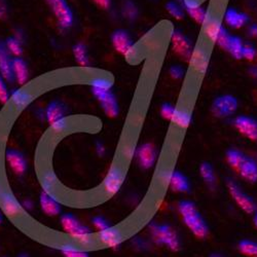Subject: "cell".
I'll return each instance as SVG.
<instances>
[{"label": "cell", "mask_w": 257, "mask_h": 257, "mask_svg": "<svg viewBox=\"0 0 257 257\" xmlns=\"http://www.w3.org/2000/svg\"><path fill=\"white\" fill-rule=\"evenodd\" d=\"M178 210L184 224L197 238L204 239L207 237L209 233L208 225L195 203L181 201L178 204Z\"/></svg>", "instance_id": "1"}, {"label": "cell", "mask_w": 257, "mask_h": 257, "mask_svg": "<svg viewBox=\"0 0 257 257\" xmlns=\"http://www.w3.org/2000/svg\"><path fill=\"white\" fill-rule=\"evenodd\" d=\"M148 228L151 230L153 239L157 244L165 245L172 251H179L181 249L179 235L170 225L152 222L149 223Z\"/></svg>", "instance_id": "2"}, {"label": "cell", "mask_w": 257, "mask_h": 257, "mask_svg": "<svg viewBox=\"0 0 257 257\" xmlns=\"http://www.w3.org/2000/svg\"><path fill=\"white\" fill-rule=\"evenodd\" d=\"M61 225L64 231L82 242L89 241L92 235V230L88 226L81 224L79 220L70 213L63 214L61 216Z\"/></svg>", "instance_id": "3"}, {"label": "cell", "mask_w": 257, "mask_h": 257, "mask_svg": "<svg viewBox=\"0 0 257 257\" xmlns=\"http://www.w3.org/2000/svg\"><path fill=\"white\" fill-rule=\"evenodd\" d=\"M91 88L93 95L100 102L105 114L111 118L116 117L119 112V107L114 94L111 92V89H101L95 87Z\"/></svg>", "instance_id": "4"}, {"label": "cell", "mask_w": 257, "mask_h": 257, "mask_svg": "<svg viewBox=\"0 0 257 257\" xmlns=\"http://www.w3.org/2000/svg\"><path fill=\"white\" fill-rule=\"evenodd\" d=\"M227 188L231 198L244 212H246L247 214H254L257 211V205L255 201L246 194L237 182L228 179Z\"/></svg>", "instance_id": "5"}, {"label": "cell", "mask_w": 257, "mask_h": 257, "mask_svg": "<svg viewBox=\"0 0 257 257\" xmlns=\"http://www.w3.org/2000/svg\"><path fill=\"white\" fill-rule=\"evenodd\" d=\"M238 99L231 95H222L213 101L211 112L218 118H224L232 115L238 109Z\"/></svg>", "instance_id": "6"}, {"label": "cell", "mask_w": 257, "mask_h": 257, "mask_svg": "<svg viewBox=\"0 0 257 257\" xmlns=\"http://www.w3.org/2000/svg\"><path fill=\"white\" fill-rule=\"evenodd\" d=\"M53 11L58 24L62 29H69L73 25V13L66 0H46Z\"/></svg>", "instance_id": "7"}, {"label": "cell", "mask_w": 257, "mask_h": 257, "mask_svg": "<svg viewBox=\"0 0 257 257\" xmlns=\"http://www.w3.org/2000/svg\"><path fill=\"white\" fill-rule=\"evenodd\" d=\"M171 42H172L173 51L183 60L189 62L192 51H194L191 40L185 34H183L182 31L176 29L171 35Z\"/></svg>", "instance_id": "8"}, {"label": "cell", "mask_w": 257, "mask_h": 257, "mask_svg": "<svg viewBox=\"0 0 257 257\" xmlns=\"http://www.w3.org/2000/svg\"><path fill=\"white\" fill-rule=\"evenodd\" d=\"M66 110V106L61 101L56 100L48 105L46 109V116L49 123L55 130H61L63 126H65Z\"/></svg>", "instance_id": "9"}, {"label": "cell", "mask_w": 257, "mask_h": 257, "mask_svg": "<svg viewBox=\"0 0 257 257\" xmlns=\"http://www.w3.org/2000/svg\"><path fill=\"white\" fill-rule=\"evenodd\" d=\"M111 41L114 50L120 55L130 56L134 50V41L125 30H115L111 35Z\"/></svg>", "instance_id": "10"}, {"label": "cell", "mask_w": 257, "mask_h": 257, "mask_svg": "<svg viewBox=\"0 0 257 257\" xmlns=\"http://www.w3.org/2000/svg\"><path fill=\"white\" fill-rule=\"evenodd\" d=\"M124 179V173L119 167L112 166L104 179V190L109 195H114L120 189Z\"/></svg>", "instance_id": "11"}, {"label": "cell", "mask_w": 257, "mask_h": 257, "mask_svg": "<svg viewBox=\"0 0 257 257\" xmlns=\"http://www.w3.org/2000/svg\"><path fill=\"white\" fill-rule=\"evenodd\" d=\"M136 158L139 166L142 169H151L157 162V149L152 143H144L138 147L136 152Z\"/></svg>", "instance_id": "12"}, {"label": "cell", "mask_w": 257, "mask_h": 257, "mask_svg": "<svg viewBox=\"0 0 257 257\" xmlns=\"http://www.w3.org/2000/svg\"><path fill=\"white\" fill-rule=\"evenodd\" d=\"M235 128L245 137L257 142V120L246 115H239L234 118Z\"/></svg>", "instance_id": "13"}, {"label": "cell", "mask_w": 257, "mask_h": 257, "mask_svg": "<svg viewBox=\"0 0 257 257\" xmlns=\"http://www.w3.org/2000/svg\"><path fill=\"white\" fill-rule=\"evenodd\" d=\"M209 53L202 46H197L192 51L189 63L198 73L205 74L209 66Z\"/></svg>", "instance_id": "14"}, {"label": "cell", "mask_w": 257, "mask_h": 257, "mask_svg": "<svg viewBox=\"0 0 257 257\" xmlns=\"http://www.w3.org/2000/svg\"><path fill=\"white\" fill-rule=\"evenodd\" d=\"M0 74L9 82H13L15 80L13 59L11 58V53L4 41H0Z\"/></svg>", "instance_id": "15"}, {"label": "cell", "mask_w": 257, "mask_h": 257, "mask_svg": "<svg viewBox=\"0 0 257 257\" xmlns=\"http://www.w3.org/2000/svg\"><path fill=\"white\" fill-rule=\"evenodd\" d=\"M7 162L16 175H23L26 172L27 162L22 153L15 149H9L6 154Z\"/></svg>", "instance_id": "16"}, {"label": "cell", "mask_w": 257, "mask_h": 257, "mask_svg": "<svg viewBox=\"0 0 257 257\" xmlns=\"http://www.w3.org/2000/svg\"><path fill=\"white\" fill-rule=\"evenodd\" d=\"M203 26H204V32L206 37L211 42H214V44H216L219 35L225 29L221 23V21L217 17H214L211 15L208 17L207 21Z\"/></svg>", "instance_id": "17"}, {"label": "cell", "mask_w": 257, "mask_h": 257, "mask_svg": "<svg viewBox=\"0 0 257 257\" xmlns=\"http://www.w3.org/2000/svg\"><path fill=\"white\" fill-rule=\"evenodd\" d=\"M224 21L226 25H228L230 28L239 29L244 27L249 22L250 18L245 13L238 12L233 8H228L224 14Z\"/></svg>", "instance_id": "18"}, {"label": "cell", "mask_w": 257, "mask_h": 257, "mask_svg": "<svg viewBox=\"0 0 257 257\" xmlns=\"http://www.w3.org/2000/svg\"><path fill=\"white\" fill-rule=\"evenodd\" d=\"M99 240L110 248L118 247L122 242V234L116 227H108L105 230L99 231Z\"/></svg>", "instance_id": "19"}, {"label": "cell", "mask_w": 257, "mask_h": 257, "mask_svg": "<svg viewBox=\"0 0 257 257\" xmlns=\"http://www.w3.org/2000/svg\"><path fill=\"white\" fill-rule=\"evenodd\" d=\"M0 208L9 217L17 216L21 211V205L19 202L10 194V192H2L0 194Z\"/></svg>", "instance_id": "20"}, {"label": "cell", "mask_w": 257, "mask_h": 257, "mask_svg": "<svg viewBox=\"0 0 257 257\" xmlns=\"http://www.w3.org/2000/svg\"><path fill=\"white\" fill-rule=\"evenodd\" d=\"M39 204L41 210L48 216H57L61 212V205L48 192H41L39 197Z\"/></svg>", "instance_id": "21"}, {"label": "cell", "mask_w": 257, "mask_h": 257, "mask_svg": "<svg viewBox=\"0 0 257 257\" xmlns=\"http://www.w3.org/2000/svg\"><path fill=\"white\" fill-rule=\"evenodd\" d=\"M238 170L240 175L246 181L250 183H255L257 181V163L253 159L246 157Z\"/></svg>", "instance_id": "22"}, {"label": "cell", "mask_w": 257, "mask_h": 257, "mask_svg": "<svg viewBox=\"0 0 257 257\" xmlns=\"http://www.w3.org/2000/svg\"><path fill=\"white\" fill-rule=\"evenodd\" d=\"M13 70L15 79L19 82V84L24 85L29 78V71L26 62L20 57H16L13 59Z\"/></svg>", "instance_id": "23"}, {"label": "cell", "mask_w": 257, "mask_h": 257, "mask_svg": "<svg viewBox=\"0 0 257 257\" xmlns=\"http://www.w3.org/2000/svg\"><path fill=\"white\" fill-rule=\"evenodd\" d=\"M170 188L175 192H188L190 184L185 175L179 171H174L170 177Z\"/></svg>", "instance_id": "24"}, {"label": "cell", "mask_w": 257, "mask_h": 257, "mask_svg": "<svg viewBox=\"0 0 257 257\" xmlns=\"http://www.w3.org/2000/svg\"><path fill=\"white\" fill-rule=\"evenodd\" d=\"M11 98L16 106V108L19 110H22L32 102L33 96L28 92L23 89H19V90H14L11 93Z\"/></svg>", "instance_id": "25"}, {"label": "cell", "mask_w": 257, "mask_h": 257, "mask_svg": "<svg viewBox=\"0 0 257 257\" xmlns=\"http://www.w3.org/2000/svg\"><path fill=\"white\" fill-rule=\"evenodd\" d=\"M243 48H244L243 40L239 36L230 35L225 51L228 52L233 58L239 60V59H243V56H242Z\"/></svg>", "instance_id": "26"}, {"label": "cell", "mask_w": 257, "mask_h": 257, "mask_svg": "<svg viewBox=\"0 0 257 257\" xmlns=\"http://www.w3.org/2000/svg\"><path fill=\"white\" fill-rule=\"evenodd\" d=\"M72 51H73L75 61L77 62V64H79L80 66L87 67L90 65L88 50H87V47H85L83 44L74 45L72 48Z\"/></svg>", "instance_id": "27"}, {"label": "cell", "mask_w": 257, "mask_h": 257, "mask_svg": "<svg viewBox=\"0 0 257 257\" xmlns=\"http://www.w3.org/2000/svg\"><path fill=\"white\" fill-rule=\"evenodd\" d=\"M200 174L208 186L214 187L216 182V177H215V172H214V169L211 166V164L206 162L203 163L200 166Z\"/></svg>", "instance_id": "28"}, {"label": "cell", "mask_w": 257, "mask_h": 257, "mask_svg": "<svg viewBox=\"0 0 257 257\" xmlns=\"http://www.w3.org/2000/svg\"><path fill=\"white\" fill-rule=\"evenodd\" d=\"M225 157H226V161L229 164V166L238 170L240 168V166L242 165V163L245 161L247 156H245L242 152L238 151V149L230 148L226 152Z\"/></svg>", "instance_id": "29"}, {"label": "cell", "mask_w": 257, "mask_h": 257, "mask_svg": "<svg viewBox=\"0 0 257 257\" xmlns=\"http://www.w3.org/2000/svg\"><path fill=\"white\" fill-rule=\"evenodd\" d=\"M121 12L122 16L128 21V22H134L139 16V10L132 0H124L121 8Z\"/></svg>", "instance_id": "30"}, {"label": "cell", "mask_w": 257, "mask_h": 257, "mask_svg": "<svg viewBox=\"0 0 257 257\" xmlns=\"http://www.w3.org/2000/svg\"><path fill=\"white\" fill-rule=\"evenodd\" d=\"M191 120H192L191 113H189L184 109L176 108L172 121H174L176 124H178L181 127H187L191 123Z\"/></svg>", "instance_id": "31"}, {"label": "cell", "mask_w": 257, "mask_h": 257, "mask_svg": "<svg viewBox=\"0 0 257 257\" xmlns=\"http://www.w3.org/2000/svg\"><path fill=\"white\" fill-rule=\"evenodd\" d=\"M6 46L9 50V52L14 55L15 57H21L23 54V48H22V41L17 36L9 37L6 41Z\"/></svg>", "instance_id": "32"}, {"label": "cell", "mask_w": 257, "mask_h": 257, "mask_svg": "<svg viewBox=\"0 0 257 257\" xmlns=\"http://www.w3.org/2000/svg\"><path fill=\"white\" fill-rule=\"evenodd\" d=\"M239 251L245 256L257 257V243L250 240H243L239 243Z\"/></svg>", "instance_id": "33"}, {"label": "cell", "mask_w": 257, "mask_h": 257, "mask_svg": "<svg viewBox=\"0 0 257 257\" xmlns=\"http://www.w3.org/2000/svg\"><path fill=\"white\" fill-rule=\"evenodd\" d=\"M186 12L192 19L196 21L197 23L202 24V25L205 24L208 17L210 16V14L207 12V10H205L203 7H200V8L194 9V10H189Z\"/></svg>", "instance_id": "34"}, {"label": "cell", "mask_w": 257, "mask_h": 257, "mask_svg": "<svg viewBox=\"0 0 257 257\" xmlns=\"http://www.w3.org/2000/svg\"><path fill=\"white\" fill-rule=\"evenodd\" d=\"M61 252L64 257H90L87 251L78 250L71 245H64L61 248Z\"/></svg>", "instance_id": "35"}, {"label": "cell", "mask_w": 257, "mask_h": 257, "mask_svg": "<svg viewBox=\"0 0 257 257\" xmlns=\"http://www.w3.org/2000/svg\"><path fill=\"white\" fill-rule=\"evenodd\" d=\"M183 7L179 5L176 2H169L166 5L167 11L170 13V15L176 20H182L184 18V11L182 9Z\"/></svg>", "instance_id": "36"}, {"label": "cell", "mask_w": 257, "mask_h": 257, "mask_svg": "<svg viewBox=\"0 0 257 257\" xmlns=\"http://www.w3.org/2000/svg\"><path fill=\"white\" fill-rule=\"evenodd\" d=\"M90 84H91V87H95V88L111 89L113 82L106 77H95L91 80Z\"/></svg>", "instance_id": "37"}, {"label": "cell", "mask_w": 257, "mask_h": 257, "mask_svg": "<svg viewBox=\"0 0 257 257\" xmlns=\"http://www.w3.org/2000/svg\"><path fill=\"white\" fill-rule=\"evenodd\" d=\"M175 110H176V107L174 105L170 104V103H164L161 107V114L164 118L172 120Z\"/></svg>", "instance_id": "38"}, {"label": "cell", "mask_w": 257, "mask_h": 257, "mask_svg": "<svg viewBox=\"0 0 257 257\" xmlns=\"http://www.w3.org/2000/svg\"><path fill=\"white\" fill-rule=\"evenodd\" d=\"M5 80L6 79L3 76H0V102H2L3 104L8 103L10 101V97H11Z\"/></svg>", "instance_id": "39"}, {"label": "cell", "mask_w": 257, "mask_h": 257, "mask_svg": "<svg viewBox=\"0 0 257 257\" xmlns=\"http://www.w3.org/2000/svg\"><path fill=\"white\" fill-rule=\"evenodd\" d=\"M92 222H93L94 227H95L98 231H102V230H105L106 228L110 227L109 222L107 221V220H106L104 217H102V216H96V217H94L93 220H92Z\"/></svg>", "instance_id": "40"}, {"label": "cell", "mask_w": 257, "mask_h": 257, "mask_svg": "<svg viewBox=\"0 0 257 257\" xmlns=\"http://www.w3.org/2000/svg\"><path fill=\"white\" fill-rule=\"evenodd\" d=\"M257 55V52H256V49L254 46L250 45V44H246L244 45V48H243V53H242V56L244 59L246 60H249V61H252L255 59Z\"/></svg>", "instance_id": "41"}, {"label": "cell", "mask_w": 257, "mask_h": 257, "mask_svg": "<svg viewBox=\"0 0 257 257\" xmlns=\"http://www.w3.org/2000/svg\"><path fill=\"white\" fill-rule=\"evenodd\" d=\"M169 72H170L171 76H172L175 79H181L182 77H184V74H185V70L179 65L171 66Z\"/></svg>", "instance_id": "42"}, {"label": "cell", "mask_w": 257, "mask_h": 257, "mask_svg": "<svg viewBox=\"0 0 257 257\" xmlns=\"http://www.w3.org/2000/svg\"><path fill=\"white\" fill-rule=\"evenodd\" d=\"M94 3L103 10H108L111 7V0H94Z\"/></svg>", "instance_id": "43"}, {"label": "cell", "mask_w": 257, "mask_h": 257, "mask_svg": "<svg viewBox=\"0 0 257 257\" xmlns=\"http://www.w3.org/2000/svg\"><path fill=\"white\" fill-rule=\"evenodd\" d=\"M248 35L251 37H257V24H252L249 26Z\"/></svg>", "instance_id": "44"}, {"label": "cell", "mask_w": 257, "mask_h": 257, "mask_svg": "<svg viewBox=\"0 0 257 257\" xmlns=\"http://www.w3.org/2000/svg\"><path fill=\"white\" fill-rule=\"evenodd\" d=\"M7 15V6L4 0H0V19L5 18Z\"/></svg>", "instance_id": "45"}, {"label": "cell", "mask_w": 257, "mask_h": 257, "mask_svg": "<svg viewBox=\"0 0 257 257\" xmlns=\"http://www.w3.org/2000/svg\"><path fill=\"white\" fill-rule=\"evenodd\" d=\"M250 73H251V75H253V76H255V77H257V67H252V68H250Z\"/></svg>", "instance_id": "46"}, {"label": "cell", "mask_w": 257, "mask_h": 257, "mask_svg": "<svg viewBox=\"0 0 257 257\" xmlns=\"http://www.w3.org/2000/svg\"><path fill=\"white\" fill-rule=\"evenodd\" d=\"M253 223H254L255 227L257 228V211L254 213V216H253Z\"/></svg>", "instance_id": "47"}, {"label": "cell", "mask_w": 257, "mask_h": 257, "mask_svg": "<svg viewBox=\"0 0 257 257\" xmlns=\"http://www.w3.org/2000/svg\"><path fill=\"white\" fill-rule=\"evenodd\" d=\"M210 257H222V256L219 255V254H211Z\"/></svg>", "instance_id": "48"}, {"label": "cell", "mask_w": 257, "mask_h": 257, "mask_svg": "<svg viewBox=\"0 0 257 257\" xmlns=\"http://www.w3.org/2000/svg\"><path fill=\"white\" fill-rule=\"evenodd\" d=\"M3 222V214H2V210H0V224Z\"/></svg>", "instance_id": "49"}, {"label": "cell", "mask_w": 257, "mask_h": 257, "mask_svg": "<svg viewBox=\"0 0 257 257\" xmlns=\"http://www.w3.org/2000/svg\"><path fill=\"white\" fill-rule=\"evenodd\" d=\"M183 2H184V0H176V3H178V4H179V5H181V6H182Z\"/></svg>", "instance_id": "50"}, {"label": "cell", "mask_w": 257, "mask_h": 257, "mask_svg": "<svg viewBox=\"0 0 257 257\" xmlns=\"http://www.w3.org/2000/svg\"><path fill=\"white\" fill-rule=\"evenodd\" d=\"M19 257H28V255H26V254H21Z\"/></svg>", "instance_id": "51"}]
</instances>
